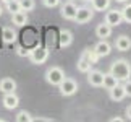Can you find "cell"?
I'll return each mask as SVG.
<instances>
[{"label": "cell", "instance_id": "cell-4", "mask_svg": "<svg viewBox=\"0 0 131 122\" xmlns=\"http://www.w3.org/2000/svg\"><path fill=\"white\" fill-rule=\"evenodd\" d=\"M49 54H50L49 47H44V46H36V47L31 49V52H29V60H31L34 65H42V64L47 62Z\"/></svg>", "mask_w": 131, "mask_h": 122}, {"label": "cell", "instance_id": "cell-26", "mask_svg": "<svg viewBox=\"0 0 131 122\" xmlns=\"http://www.w3.org/2000/svg\"><path fill=\"white\" fill-rule=\"evenodd\" d=\"M58 36H55V33H53V29H52V31H50V29H49V31H47V46H45V47H53V46H55V39H57Z\"/></svg>", "mask_w": 131, "mask_h": 122}, {"label": "cell", "instance_id": "cell-24", "mask_svg": "<svg viewBox=\"0 0 131 122\" xmlns=\"http://www.w3.org/2000/svg\"><path fill=\"white\" fill-rule=\"evenodd\" d=\"M122 16H123V21L131 24V2L129 3L125 2V7L122 8Z\"/></svg>", "mask_w": 131, "mask_h": 122}, {"label": "cell", "instance_id": "cell-9", "mask_svg": "<svg viewBox=\"0 0 131 122\" xmlns=\"http://www.w3.org/2000/svg\"><path fill=\"white\" fill-rule=\"evenodd\" d=\"M2 103H3V108H5V109H8V111L16 109L18 106H19V98H18L16 91H15V93H5V94H3Z\"/></svg>", "mask_w": 131, "mask_h": 122}, {"label": "cell", "instance_id": "cell-35", "mask_svg": "<svg viewBox=\"0 0 131 122\" xmlns=\"http://www.w3.org/2000/svg\"><path fill=\"white\" fill-rule=\"evenodd\" d=\"M2 2H3V3H8V2H12V0H2Z\"/></svg>", "mask_w": 131, "mask_h": 122}, {"label": "cell", "instance_id": "cell-21", "mask_svg": "<svg viewBox=\"0 0 131 122\" xmlns=\"http://www.w3.org/2000/svg\"><path fill=\"white\" fill-rule=\"evenodd\" d=\"M23 12H32L36 8V0H18Z\"/></svg>", "mask_w": 131, "mask_h": 122}, {"label": "cell", "instance_id": "cell-32", "mask_svg": "<svg viewBox=\"0 0 131 122\" xmlns=\"http://www.w3.org/2000/svg\"><path fill=\"white\" fill-rule=\"evenodd\" d=\"M115 2H118V3H125V2H128V0H115Z\"/></svg>", "mask_w": 131, "mask_h": 122}, {"label": "cell", "instance_id": "cell-11", "mask_svg": "<svg viewBox=\"0 0 131 122\" xmlns=\"http://www.w3.org/2000/svg\"><path fill=\"white\" fill-rule=\"evenodd\" d=\"M94 52L100 57H107V55H110V52H112V46H110L107 42V39H100L97 44L94 46Z\"/></svg>", "mask_w": 131, "mask_h": 122}, {"label": "cell", "instance_id": "cell-18", "mask_svg": "<svg viewBox=\"0 0 131 122\" xmlns=\"http://www.w3.org/2000/svg\"><path fill=\"white\" fill-rule=\"evenodd\" d=\"M110 2L112 0H92L91 7H92L94 12H105V10L110 8Z\"/></svg>", "mask_w": 131, "mask_h": 122}, {"label": "cell", "instance_id": "cell-36", "mask_svg": "<svg viewBox=\"0 0 131 122\" xmlns=\"http://www.w3.org/2000/svg\"><path fill=\"white\" fill-rule=\"evenodd\" d=\"M73 2H74V0H73Z\"/></svg>", "mask_w": 131, "mask_h": 122}, {"label": "cell", "instance_id": "cell-30", "mask_svg": "<svg viewBox=\"0 0 131 122\" xmlns=\"http://www.w3.org/2000/svg\"><path fill=\"white\" fill-rule=\"evenodd\" d=\"M125 116H126V119L131 120V104L126 106V109H125Z\"/></svg>", "mask_w": 131, "mask_h": 122}, {"label": "cell", "instance_id": "cell-34", "mask_svg": "<svg viewBox=\"0 0 131 122\" xmlns=\"http://www.w3.org/2000/svg\"><path fill=\"white\" fill-rule=\"evenodd\" d=\"M83 2H84V3H91V2H92V0H83Z\"/></svg>", "mask_w": 131, "mask_h": 122}, {"label": "cell", "instance_id": "cell-33", "mask_svg": "<svg viewBox=\"0 0 131 122\" xmlns=\"http://www.w3.org/2000/svg\"><path fill=\"white\" fill-rule=\"evenodd\" d=\"M2 15H3V7L0 5V16H2Z\"/></svg>", "mask_w": 131, "mask_h": 122}, {"label": "cell", "instance_id": "cell-16", "mask_svg": "<svg viewBox=\"0 0 131 122\" xmlns=\"http://www.w3.org/2000/svg\"><path fill=\"white\" fill-rule=\"evenodd\" d=\"M28 12H23V10H19V12H15L12 13V23L15 24V26H19V28H23V26H26L28 24Z\"/></svg>", "mask_w": 131, "mask_h": 122}, {"label": "cell", "instance_id": "cell-7", "mask_svg": "<svg viewBox=\"0 0 131 122\" xmlns=\"http://www.w3.org/2000/svg\"><path fill=\"white\" fill-rule=\"evenodd\" d=\"M76 10L78 7L74 5L73 0H68V2L62 3V7H60V15H62V18L68 20V21H73L74 16H76Z\"/></svg>", "mask_w": 131, "mask_h": 122}, {"label": "cell", "instance_id": "cell-1", "mask_svg": "<svg viewBox=\"0 0 131 122\" xmlns=\"http://www.w3.org/2000/svg\"><path fill=\"white\" fill-rule=\"evenodd\" d=\"M110 73L118 81H125L131 78V64L126 59H117L110 65Z\"/></svg>", "mask_w": 131, "mask_h": 122}, {"label": "cell", "instance_id": "cell-14", "mask_svg": "<svg viewBox=\"0 0 131 122\" xmlns=\"http://www.w3.org/2000/svg\"><path fill=\"white\" fill-rule=\"evenodd\" d=\"M115 47H117L120 52H126L131 49V38L126 34H120V36L115 39Z\"/></svg>", "mask_w": 131, "mask_h": 122}, {"label": "cell", "instance_id": "cell-19", "mask_svg": "<svg viewBox=\"0 0 131 122\" xmlns=\"http://www.w3.org/2000/svg\"><path fill=\"white\" fill-rule=\"evenodd\" d=\"M118 83H120V81L115 78L110 72H108V73H104V83H102V86H104V88L107 90V91H108V90H112L113 86H117Z\"/></svg>", "mask_w": 131, "mask_h": 122}, {"label": "cell", "instance_id": "cell-25", "mask_svg": "<svg viewBox=\"0 0 131 122\" xmlns=\"http://www.w3.org/2000/svg\"><path fill=\"white\" fill-rule=\"evenodd\" d=\"M5 7H7V12H10V13H15V12H19V10H21L18 0H12V2L5 3Z\"/></svg>", "mask_w": 131, "mask_h": 122}, {"label": "cell", "instance_id": "cell-20", "mask_svg": "<svg viewBox=\"0 0 131 122\" xmlns=\"http://www.w3.org/2000/svg\"><path fill=\"white\" fill-rule=\"evenodd\" d=\"M91 67H92V64H91L89 60L84 57V55H81V57H79V60H78V64H76L78 72H81V73H88L89 70H91Z\"/></svg>", "mask_w": 131, "mask_h": 122}, {"label": "cell", "instance_id": "cell-15", "mask_svg": "<svg viewBox=\"0 0 131 122\" xmlns=\"http://www.w3.org/2000/svg\"><path fill=\"white\" fill-rule=\"evenodd\" d=\"M16 81H15L13 78H10V77H5L0 80V91L5 94V93H15L16 91Z\"/></svg>", "mask_w": 131, "mask_h": 122}, {"label": "cell", "instance_id": "cell-22", "mask_svg": "<svg viewBox=\"0 0 131 122\" xmlns=\"http://www.w3.org/2000/svg\"><path fill=\"white\" fill-rule=\"evenodd\" d=\"M15 120L16 122H32L34 117L28 112V111H19V112L15 116Z\"/></svg>", "mask_w": 131, "mask_h": 122}, {"label": "cell", "instance_id": "cell-28", "mask_svg": "<svg viewBox=\"0 0 131 122\" xmlns=\"http://www.w3.org/2000/svg\"><path fill=\"white\" fill-rule=\"evenodd\" d=\"M123 88H125L126 96H129V98H131V78H128V80L123 81Z\"/></svg>", "mask_w": 131, "mask_h": 122}, {"label": "cell", "instance_id": "cell-13", "mask_svg": "<svg viewBox=\"0 0 131 122\" xmlns=\"http://www.w3.org/2000/svg\"><path fill=\"white\" fill-rule=\"evenodd\" d=\"M108 96H110V99L115 101V103H120V101H123L125 98H126V93H125V88H123V85H117V86H113L112 90H108Z\"/></svg>", "mask_w": 131, "mask_h": 122}, {"label": "cell", "instance_id": "cell-6", "mask_svg": "<svg viewBox=\"0 0 131 122\" xmlns=\"http://www.w3.org/2000/svg\"><path fill=\"white\" fill-rule=\"evenodd\" d=\"M94 18V10L92 7H78L76 10V16L73 21H76L78 24H86Z\"/></svg>", "mask_w": 131, "mask_h": 122}, {"label": "cell", "instance_id": "cell-12", "mask_svg": "<svg viewBox=\"0 0 131 122\" xmlns=\"http://www.w3.org/2000/svg\"><path fill=\"white\" fill-rule=\"evenodd\" d=\"M112 31H113V28L110 26V24H107L105 21L102 23H99L97 26H95V36H97L99 39H107L112 36Z\"/></svg>", "mask_w": 131, "mask_h": 122}, {"label": "cell", "instance_id": "cell-31", "mask_svg": "<svg viewBox=\"0 0 131 122\" xmlns=\"http://www.w3.org/2000/svg\"><path fill=\"white\" fill-rule=\"evenodd\" d=\"M110 122H123V117H112Z\"/></svg>", "mask_w": 131, "mask_h": 122}, {"label": "cell", "instance_id": "cell-8", "mask_svg": "<svg viewBox=\"0 0 131 122\" xmlns=\"http://www.w3.org/2000/svg\"><path fill=\"white\" fill-rule=\"evenodd\" d=\"M86 75H88V83H89L91 86H94V88H102L104 73L100 72V70H92V68H91Z\"/></svg>", "mask_w": 131, "mask_h": 122}, {"label": "cell", "instance_id": "cell-5", "mask_svg": "<svg viewBox=\"0 0 131 122\" xmlns=\"http://www.w3.org/2000/svg\"><path fill=\"white\" fill-rule=\"evenodd\" d=\"M104 21L107 23V24H110L112 28H115V26H120V24L123 23L122 10H117V8H108V10H105Z\"/></svg>", "mask_w": 131, "mask_h": 122}, {"label": "cell", "instance_id": "cell-23", "mask_svg": "<svg viewBox=\"0 0 131 122\" xmlns=\"http://www.w3.org/2000/svg\"><path fill=\"white\" fill-rule=\"evenodd\" d=\"M81 55H84V57H86L91 64H95L99 60V55L94 52V49H84L83 52H81Z\"/></svg>", "mask_w": 131, "mask_h": 122}, {"label": "cell", "instance_id": "cell-3", "mask_svg": "<svg viewBox=\"0 0 131 122\" xmlns=\"http://www.w3.org/2000/svg\"><path fill=\"white\" fill-rule=\"evenodd\" d=\"M67 75H65L63 68L58 67V65H53V67H49L47 72H45V81L50 85V86H58L60 81H62Z\"/></svg>", "mask_w": 131, "mask_h": 122}, {"label": "cell", "instance_id": "cell-2", "mask_svg": "<svg viewBox=\"0 0 131 122\" xmlns=\"http://www.w3.org/2000/svg\"><path fill=\"white\" fill-rule=\"evenodd\" d=\"M78 90H79L78 81H76V80H73V78H70V77H65L62 81H60V85H58V91H60V94L65 96V98L76 94V93H78Z\"/></svg>", "mask_w": 131, "mask_h": 122}, {"label": "cell", "instance_id": "cell-27", "mask_svg": "<svg viewBox=\"0 0 131 122\" xmlns=\"http://www.w3.org/2000/svg\"><path fill=\"white\" fill-rule=\"evenodd\" d=\"M60 3H62V0H42V5L47 7V8H55V7H58Z\"/></svg>", "mask_w": 131, "mask_h": 122}, {"label": "cell", "instance_id": "cell-10", "mask_svg": "<svg viewBox=\"0 0 131 122\" xmlns=\"http://www.w3.org/2000/svg\"><path fill=\"white\" fill-rule=\"evenodd\" d=\"M58 47L60 49H65V47H70L73 44V33L70 29H62L58 33Z\"/></svg>", "mask_w": 131, "mask_h": 122}, {"label": "cell", "instance_id": "cell-17", "mask_svg": "<svg viewBox=\"0 0 131 122\" xmlns=\"http://www.w3.org/2000/svg\"><path fill=\"white\" fill-rule=\"evenodd\" d=\"M16 38H18V34L12 26H5L2 29V39H3L5 44H13L16 41Z\"/></svg>", "mask_w": 131, "mask_h": 122}, {"label": "cell", "instance_id": "cell-29", "mask_svg": "<svg viewBox=\"0 0 131 122\" xmlns=\"http://www.w3.org/2000/svg\"><path fill=\"white\" fill-rule=\"evenodd\" d=\"M29 52H31V50H29V49H24L23 46H21V47H18V50H16V54L19 55V57H29Z\"/></svg>", "mask_w": 131, "mask_h": 122}]
</instances>
